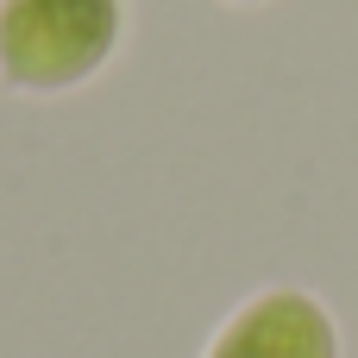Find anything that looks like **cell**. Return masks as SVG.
I'll return each mask as SVG.
<instances>
[{
  "instance_id": "cell-1",
  "label": "cell",
  "mask_w": 358,
  "mask_h": 358,
  "mask_svg": "<svg viewBox=\"0 0 358 358\" xmlns=\"http://www.w3.org/2000/svg\"><path fill=\"white\" fill-rule=\"evenodd\" d=\"M126 44V0H0V82L13 94H69Z\"/></svg>"
},
{
  "instance_id": "cell-2",
  "label": "cell",
  "mask_w": 358,
  "mask_h": 358,
  "mask_svg": "<svg viewBox=\"0 0 358 358\" xmlns=\"http://www.w3.org/2000/svg\"><path fill=\"white\" fill-rule=\"evenodd\" d=\"M208 358H340V334L315 296L271 289V296H252L214 334Z\"/></svg>"
},
{
  "instance_id": "cell-3",
  "label": "cell",
  "mask_w": 358,
  "mask_h": 358,
  "mask_svg": "<svg viewBox=\"0 0 358 358\" xmlns=\"http://www.w3.org/2000/svg\"><path fill=\"white\" fill-rule=\"evenodd\" d=\"M233 6H258V0H233Z\"/></svg>"
}]
</instances>
